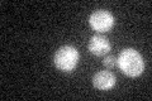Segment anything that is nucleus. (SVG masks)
I'll use <instances>...</instances> for the list:
<instances>
[{
	"instance_id": "f03ea898",
	"label": "nucleus",
	"mask_w": 152,
	"mask_h": 101,
	"mask_svg": "<svg viewBox=\"0 0 152 101\" xmlns=\"http://www.w3.org/2000/svg\"><path fill=\"white\" fill-rule=\"evenodd\" d=\"M55 66L62 72H71L79 63V51L72 46H64L55 53Z\"/></svg>"
},
{
	"instance_id": "f257e3e1",
	"label": "nucleus",
	"mask_w": 152,
	"mask_h": 101,
	"mask_svg": "<svg viewBox=\"0 0 152 101\" xmlns=\"http://www.w3.org/2000/svg\"><path fill=\"white\" fill-rule=\"evenodd\" d=\"M117 66L123 73L129 77H137L145 70L143 58L133 48H126L121 52L117 58Z\"/></svg>"
},
{
	"instance_id": "20e7f679",
	"label": "nucleus",
	"mask_w": 152,
	"mask_h": 101,
	"mask_svg": "<svg viewBox=\"0 0 152 101\" xmlns=\"http://www.w3.org/2000/svg\"><path fill=\"white\" fill-rule=\"evenodd\" d=\"M89 51L94 56H105L110 51V43L104 36H93L89 41Z\"/></svg>"
},
{
	"instance_id": "39448f33",
	"label": "nucleus",
	"mask_w": 152,
	"mask_h": 101,
	"mask_svg": "<svg viewBox=\"0 0 152 101\" xmlns=\"http://www.w3.org/2000/svg\"><path fill=\"white\" fill-rule=\"evenodd\" d=\"M117 80L110 71H99L98 73L94 75L93 77V85L95 89L105 91V90H110L114 85H115Z\"/></svg>"
},
{
	"instance_id": "7ed1b4c3",
	"label": "nucleus",
	"mask_w": 152,
	"mask_h": 101,
	"mask_svg": "<svg viewBox=\"0 0 152 101\" xmlns=\"http://www.w3.org/2000/svg\"><path fill=\"white\" fill-rule=\"evenodd\" d=\"M89 23L93 29L100 33L109 32L114 25V17L108 10H96L89 18Z\"/></svg>"
},
{
	"instance_id": "423d86ee",
	"label": "nucleus",
	"mask_w": 152,
	"mask_h": 101,
	"mask_svg": "<svg viewBox=\"0 0 152 101\" xmlns=\"http://www.w3.org/2000/svg\"><path fill=\"white\" fill-rule=\"evenodd\" d=\"M103 65L107 67V68H114L117 66V57L114 56H107L103 60Z\"/></svg>"
}]
</instances>
